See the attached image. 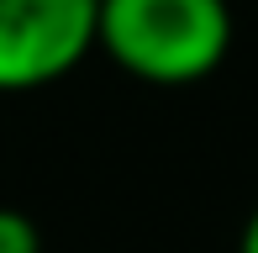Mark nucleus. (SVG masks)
<instances>
[{"label":"nucleus","instance_id":"obj_4","mask_svg":"<svg viewBox=\"0 0 258 253\" xmlns=\"http://www.w3.org/2000/svg\"><path fill=\"white\" fill-rule=\"evenodd\" d=\"M237 253H258V206H253V216L242 222V237H237Z\"/></svg>","mask_w":258,"mask_h":253},{"label":"nucleus","instance_id":"obj_1","mask_svg":"<svg viewBox=\"0 0 258 253\" xmlns=\"http://www.w3.org/2000/svg\"><path fill=\"white\" fill-rule=\"evenodd\" d=\"M95 48L148 85H201L232 48L227 0H95Z\"/></svg>","mask_w":258,"mask_h":253},{"label":"nucleus","instance_id":"obj_3","mask_svg":"<svg viewBox=\"0 0 258 253\" xmlns=\"http://www.w3.org/2000/svg\"><path fill=\"white\" fill-rule=\"evenodd\" d=\"M0 253H42L37 222L16 206H0Z\"/></svg>","mask_w":258,"mask_h":253},{"label":"nucleus","instance_id":"obj_2","mask_svg":"<svg viewBox=\"0 0 258 253\" xmlns=\"http://www.w3.org/2000/svg\"><path fill=\"white\" fill-rule=\"evenodd\" d=\"M95 48V0H0V95L74 74Z\"/></svg>","mask_w":258,"mask_h":253}]
</instances>
